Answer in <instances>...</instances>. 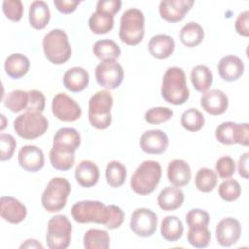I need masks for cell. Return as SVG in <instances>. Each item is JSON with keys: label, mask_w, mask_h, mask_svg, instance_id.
Segmentation results:
<instances>
[{"label": "cell", "mask_w": 249, "mask_h": 249, "mask_svg": "<svg viewBox=\"0 0 249 249\" xmlns=\"http://www.w3.org/2000/svg\"><path fill=\"white\" fill-rule=\"evenodd\" d=\"M73 219L80 224L95 223L114 230L124 222V213L121 207L111 204L105 205L98 200H81L71 208Z\"/></svg>", "instance_id": "cell-1"}, {"label": "cell", "mask_w": 249, "mask_h": 249, "mask_svg": "<svg viewBox=\"0 0 249 249\" xmlns=\"http://www.w3.org/2000/svg\"><path fill=\"white\" fill-rule=\"evenodd\" d=\"M160 91L162 98L173 105H181L188 100L190 90L185 72L181 67L172 66L166 69Z\"/></svg>", "instance_id": "cell-2"}, {"label": "cell", "mask_w": 249, "mask_h": 249, "mask_svg": "<svg viewBox=\"0 0 249 249\" xmlns=\"http://www.w3.org/2000/svg\"><path fill=\"white\" fill-rule=\"evenodd\" d=\"M161 175L162 169L158 161L144 160L131 176L130 187L137 195H150L158 187Z\"/></svg>", "instance_id": "cell-3"}, {"label": "cell", "mask_w": 249, "mask_h": 249, "mask_svg": "<svg viewBox=\"0 0 249 249\" xmlns=\"http://www.w3.org/2000/svg\"><path fill=\"white\" fill-rule=\"evenodd\" d=\"M145 35V16L142 11L130 8L124 11L120 19L119 37L128 46L138 45Z\"/></svg>", "instance_id": "cell-4"}, {"label": "cell", "mask_w": 249, "mask_h": 249, "mask_svg": "<svg viewBox=\"0 0 249 249\" xmlns=\"http://www.w3.org/2000/svg\"><path fill=\"white\" fill-rule=\"evenodd\" d=\"M113 103V96L107 89L99 90L89 98L88 117L94 128L106 129L111 125Z\"/></svg>", "instance_id": "cell-5"}, {"label": "cell", "mask_w": 249, "mask_h": 249, "mask_svg": "<svg viewBox=\"0 0 249 249\" xmlns=\"http://www.w3.org/2000/svg\"><path fill=\"white\" fill-rule=\"evenodd\" d=\"M43 51L46 58L53 64H63L71 56L72 50L66 32L55 28L43 38Z\"/></svg>", "instance_id": "cell-6"}, {"label": "cell", "mask_w": 249, "mask_h": 249, "mask_svg": "<svg viewBox=\"0 0 249 249\" xmlns=\"http://www.w3.org/2000/svg\"><path fill=\"white\" fill-rule=\"evenodd\" d=\"M71 192V185L63 177H53L47 184L41 202L43 207L51 213L62 210L67 202V197Z\"/></svg>", "instance_id": "cell-7"}, {"label": "cell", "mask_w": 249, "mask_h": 249, "mask_svg": "<svg viewBox=\"0 0 249 249\" xmlns=\"http://www.w3.org/2000/svg\"><path fill=\"white\" fill-rule=\"evenodd\" d=\"M49 123L42 113L25 112L14 120V130L23 139H35L48 129Z\"/></svg>", "instance_id": "cell-8"}, {"label": "cell", "mask_w": 249, "mask_h": 249, "mask_svg": "<svg viewBox=\"0 0 249 249\" xmlns=\"http://www.w3.org/2000/svg\"><path fill=\"white\" fill-rule=\"evenodd\" d=\"M72 225L65 215H56L48 222L46 234L47 246L50 249H65L71 241Z\"/></svg>", "instance_id": "cell-9"}, {"label": "cell", "mask_w": 249, "mask_h": 249, "mask_svg": "<svg viewBox=\"0 0 249 249\" xmlns=\"http://www.w3.org/2000/svg\"><path fill=\"white\" fill-rule=\"evenodd\" d=\"M216 139L224 145H235L247 147L249 145L248 123H234L227 121L221 123L215 130Z\"/></svg>", "instance_id": "cell-10"}, {"label": "cell", "mask_w": 249, "mask_h": 249, "mask_svg": "<svg viewBox=\"0 0 249 249\" xmlns=\"http://www.w3.org/2000/svg\"><path fill=\"white\" fill-rule=\"evenodd\" d=\"M95 79L106 89H117L123 82L124 69L116 60L100 61L95 68Z\"/></svg>", "instance_id": "cell-11"}, {"label": "cell", "mask_w": 249, "mask_h": 249, "mask_svg": "<svg viewBox=\"0 0 249 249\" xmlns=\"http://www.w3.org/2000/svg\"><path fill=\"white\" fill-rule=\"evenodd\" d=\"M158 226V217L150 208H136L130 218L129 227L134 234L140 237H150L156 231Z\"/></svg>", "instance_id": "cell-12"}, {"label": "cell", "mask_w": 249, "mask_h": 249, "mask_svg": "<svg viewBox=\"0 0 249 249\" xmlns=\"http://www.w3.org/2000/svg\"><path fill=\"white\" fill-rule=\"evenodd\" d=\"M52 113L62 122H75L82 115L80 105L65 93H57L52 100Z\"/></svg>", "instance_id": "cell-13"}, {"label": "cell", "mask_w": 249, "mask_h": 249, "mask_svg": "<svg viewBox=\"0 0 249 249\" xmlns=\"http://www.w3.org/2000/svg\"><path fill=\"white\" fill-rule=\"evenodd\" d=\"M169 144L167 134L160 129L145 131L139 139L141 150L150 155H160L166 151Z\"/></svg>", "instance_id": "cell-14"}, {"label": "cell", "mask_w": 249, "mask_h": 249, "mask_svg": "<svg viewBox=\"0 0 249 249\" xmlns=\"http://www.w3.org/2000/svg\"><path fill=\"white\" fill-rule=\"evenodd\" d=\"M241 235V225L238 220L228 217L222 219L216 227V238L223 247L235 244Z\"/></svg>", "instance_id": "cell-15"}, {"label": "cell", "mask_w": 249, "mask_h": 249, "mask_svg": "<svg viewBox=\"0 0 249 249\" xmlns=\"http://www.w3.org/2000/svg\"><path fill=\"white\" fill-rule=\"evenodd\" d=\"M194 5L193 0H166L159 5L160 17L171 23L181 21Z\"/></svg>", "instance_id": "cell-16"}, {"label": "cell", "mask_w": 249, "mask_h": 249, "mask_svg": "<svg viewBox=\"0 0 249 249\" xmlns=\"http://www.w3.org/2000/svg\"><path fill=\"white\" fill-rule=\"evenodd\" d=\"M75 152L76 150L70 146L53 142L49 153L52 166L61 171L69 170L75 163Z\"/></svg>", "instance_id": "cell-17"}, {"label": "cell", "mask_w": 249, "mask_h": 249, "mask_svg": "<svg viewBox=\"0 0 249 249\" xmlns=\"http://www.w3.org/2000/svg\"><path fill=\"white\" fill-rule=\"evenodd\" d=\"M0 215L11 224H19L26 218L27 209L16 197L4 196L0 199Z\"/></svg>", "instance_id": "cell-18"}, {"label": "cell", "mask_w": 249, "mask_h": 249, "mask_svg": "<svg viewBox=\"0 0 249 249\" xmlns=\"http://www.w3.org/2000/svg\"><path fill=\"white\" fill-rule=\"evenodd\" d=\"M19 165L28 172H37L45 164L43 151L34 145H25L20 148L18 155Z\"/></svg>", "instance_id": "cell-19"}, {"label": "cell", "mask_w": 249, "mask_h": 249, "mask_svg": "<svg viewBox=\"0 0 249 249\" xmlns=\"http://www.w3.org/2000/svg\"><path fill=\"white\" fill-rule=\"evenodd\" d=\"M200 106L206 113L212 116H218L227 111L229 99L227 94L221 89H211L202 94L200 98Z\"/></svg>", "instance_id": "cell-20"}, {"label": "cell", "mask_w": 249, "mask_h": 249, "mask_svg": "<svg viewBox=\"0 0 249 249\" xmlns=\"http://www.w3.org/2000/svg\"><path fill=\"white\" fill-rule=\"evenodd\" d=\"M218 73L224 81H236L244 73V63L236 55H226L218 62Z\"/></svg>", "instance_id": "cell-21"}, {"label": "cell", "mask_w": 249, "mask_h": 249, "mask_svg": "<svg viewBox=\"0 0 249 249\" xmlns=\"http://www.w3.org/2000/svg\"><path fill=\"white\" fill-rule=\"evenodd\" d=\"M191 168L187 161L181 159H175L168 163L167 179L174 187H184L191 180Z\"/></svg>", "instance_id": "cell-22"}, {"label": "cell", "mask_w": 249, "mask_h": 249, "mask_svg": "<svg viewBox=\"0 0 249 249\" xmlns=\"http://www.w3.org/2000/svg\"><path fill=\"white\" fill-rule=\"evenodd\" d=\"M175 48L174 40L167 34L154 35L148 44L150 54L157 59H165L169 57Z\"/></svg>", "instance_id": "cell-23"}, {"label": "cell", "mask_w": 249, "mask_h": 249, "mask_svg": "<svg viewBox=\"0 0 249 249\" xmlns=\"http://www.w3.org/2000/svg\"><path fill=\"white\" fill-rule=\"evenodd\" d=\"M75 179L83 188H91L98 182V166L89 160L80 161L75 169Z\"/></svg>", "instance_id": "cell-24"}, {"label": "cell", "mask_w": 249, "mask_h": 249, "mask_svg": "<svg viewBox=\"0 0 249 249\" xmlns=\"http://www.w3.org/2000/svg\"><path fill=\"white\" fill-rule=\"evenodd\" d=\"M89 82V75L86 69L80 66L69 68L63 75V86L71 92L84 90Z\"/></svg>", "instance_id": "cell-25"}, {"label": "cell", "mask_w": 249, "mask_h": 249, "mask_svg": "<svg viewBox=\"0 0 249 249\" xmlns=\"http://www.w3.org/2000/svg\"><path fill=\"white\" fill-rule=\"evenodd\" d=\"M185 199L183 191L178 187H166L162 189L157 198L158 205L164 211H172L179 208Z\"/></svg>", "instance_id": "cell-26"}, {"label": "cell", "mask_w": 249, "mask_h": 249, "mask_svg": "<svg viewBox=\"0 0 249 249\" xmlns=\"http://www.w3.org/2000/svg\"><path fill=\"white\" fill-rule=\"evenodd\" d=\"M6 74L12 79H20L25 76L30 67L29 59L21 53L10 54L4 63Z\"/></svg>", "instance_id": "cell-27"}, {"label": "cell", "mask_w": 249, "mask_h": 249, "mask_svg": "<svg viewBox=\"0 0 249 249\" xmlns=\"http://www.w3.org/2000/svg\"><path fill=\"white\" fill-rule=\"evenodd\" d=\"M51 18V13L49 6L46 2L38 0L33 1L29 6L28 19L30 25L34 29H43L45 28Z\"/></svg>", "instance_id": "cell-28"}, {"label": "cell", "mask_w": 249, "mask_h": 249, "mask_svg": "<svg viewBox=\"0 0 249 249\" xmlns=\"http://www.w3.org/2000/svg\"><path fill=\"white\" fill-rule=\"evenodd\" d=\"M114 15L96 9L89 19V26L95 34H106L114 27Z\"/></svg>", "instance_id": "cell-29"}, {"label": "cell", "mask_w": 249, "mask_h": 249, "mask_svg": "<svg viewBox=\"0 0 249 249\" xmlns=\"http://www.w3.org/2000/svg\"><path fill=\"white\" fill-rule=\"evenodd\" d=\"M179 37L184 46L188 48L196 47L203 41L204 30L199 23L190 21L181 28Z\"/></svg>", "instance_id": "cell-30"}, {"label": "cell", "mask_w": 249, "mask_h": 249, "mask_svg": "<svg viewBox=\"0 0 249 249\" xmlns=\"http://www.w3.org/2000/svg\"><path fill=\"white\" fill-rule=\"evenodd\" d=\"M191 82L196 90L204 93L210 89L213 82L211 70L203 64L193 67L191 71Z\"/></svg>", "instance_id": "cell-31"}, {"label": "cell", "mask_w": 249, "mask_h": 249, "mask_svg": "<svg viewBox=\"0 0 249 249\" xmlns=\"http://www.w3.org/2000/svg\"><path fill=\"white\" fill-rule=\"evenodd\" d=\"M184 232L182 221L176 216H166L163 218L160 225L161 236L170 242L179 240Z\"/></svg>", "instance_id": "cell-32"}, {"label": "cell", "mask_w": 249, "mask_h": 249, "mask_svg": "<svg viewBox=\"0 0 249 249\" xmlns=\"http://www.w3.org/2000/svg\"><path fill=\"white\" fill-rule=\"evenodd\" d=\"M86 249H108L110 247V236L105 230L89 229L83 237Z\"/></svg>", "instance_id": "cell-33"}, {"label": "cell", "mask_w": 249, "mask_h": 249, "mask_svg": "<svg viewBox=\"0 0 249 249\" xmlns=\"http://www.w3.org/2000/svg\"><path fill=\"white\" fill-rule=\"evenodd\" d=\"M94 55L100 60H116L121 55V49L119 45L109 39L98 40L94 43L92 48Z\"/></svg>", "instance_id": "cell-34"}, {"label": "cell", "mask_w": 249, "mask_h": 249, "mask_svg": "<svg viewBox=\"0 0 249 249\" xmlns=\"http://www.w3.org/2000/svg\"><path fill=\"white\" fill-rule=\"evenodd\" d=\"M126 167L118 160L110 161L105 169V178L108 185L112 188L121 187L126 179Z\"/></svg>", "instance_id": "cell-35"}, {"label": "cell", "mask_w": 249, "mask_h": 249, "mask_svg": "<svg viewBox=\"0 0 249 249\" xmlns=\"http://www.w3.org/2000/svg\"><path fill=\"white\" fill-rule=\"evenodd\" d=\"M218 182L217 173L208 168H199L195 177V184L198 191L202 193H209L215 189Z\"/></svg>", "instance_id": "cell-36"}, {"label": "cell", "mask_w": 249, "mask_h": 249, "mask_svg": "<svg viewBox=\"0 0 249 249\" xmlns=\"http://www.w3.org/2000/svg\"><path fill=\"white\" fill-rule=\"evenodd\" d=\"M4 105L13 113L26 110L28 105V91L15 89L10 91L4 98Z\"/></svg>", "instance_id": "cell-37"}, {"label": "cell", "mask_w": 249, "mask_h": 249, "mask_svg": "<svg viewBox=\"0 0 249 249\" xmlns=\"http://www.w3.org/2000/svg\"><path fill=\"white\" fill-rule=\"evenodd\" d=\"M180 122L186 130L196 132L203 127L205 120L203 114L200 111L195 108H190L183 112Z\"/></svg>", "instance_id": "cell-38"}, {"label": "cell", "mask_w": 249, "mask_h": 249, "mask_svg": "<svg viewBox=\"0 0 249 249\" xmlns=\"http://www.w3.org/2000/svg\"><path fill=\"white\" fill-rule=\"evenodd\" d=\"M187 239L196 248H205L210 242L211 233L207 226H195L189 228Z\"/></svg>", "instance_id": "cell-39"}, {"label": "cell", "mask_w": 249, "mask_h": 249, "mask_svg": "<svg viewBox=\"0 0 249 249\" xmlns=\"http://www.w3.org/2000/svg\"><path fill=\"white\" fill-rule=\"evenodd\" d=\"M218 193L220 197L228 202H231L236 200L241 195V187L240 184L231 178H228L224 180L218 189Z\"/></svg>", "instance_id": "cell-40"}, {"label": "cell", "mask_w": 249, "mask_h": 249, "mask_svg": "<svg viewBox=\"0 0 249 249\" xmlns=\"http://www.w3.org/2000/svg\"><path fill=\"white\" fill-rule=\"evenodd\" d=\"M53 142L61 143L77 150L81 144V135L75 128L62 127L54 134Z\"/></svg>", "instance_id": "cell-41"}, {"label": "cell", "mask_w": 249, "mask_h": 249, "mask_svg": "<svg viewBox=\"0 0 249 249\" xmlns=\"http://www.w3.org/2000/svg\"><path fill=\"white\" fill-rule=\"evenodd\" d=\"M173 116V111L168 107H153L146 111L145 113V121L152 124H159L161 123H165L170 120Z\"/></svg>", "instance_id": "cell-42"}, {"label": "cell", "mask_w": 249, "mask_h": 249, "mask_svg": "<svg viewBox=\"0 0 249 249\" xmlns=\"http://www.w3.org/2000/svg\"><path fill=\"white\" fill-rule=\"evenodd\" d=\"M2 10L6 18L12 21H19L23 15V4L20 0H5Z\"/></svg>", "instance_id": "cell-43"}, {"label": "cell", "mask_w": 249, "mask_h": 249, "mask_svg": "<svg viewBox=\"0 0 249 249\" xmlns=\"http://www.w3.org/2000/svg\"><path fill=\"white\" fill-rule=\"evenodd\" d=\"M215 169V172L222 179L231 178L235 172V161L230 156H223L216 161Z\"/></svg>", "instance_id": "cell-44"}, {"label": "cell", "mask_w": 249, "mask_h": 249, "mask_svg": "<svg viewBox=\"0 0 249 249\" xmlns=\"http://www.w3.org/2000/svg\"><path fill=\"white\" fill-rule=\"evenodd\" d=\"M186 223L189 228L195 226H208L210 217L207 211L200 208H193L186 214Z\"/></svg>", "instance_id": "cell-45"}, {"label": "cell", "mask_w": 249, "mask_h": 249, "mask_svg": "<svg viewBox=\"0 0 249 249\" xmlns=\"http://www.w3.org/2000/svg\"><path fill=\"white\" fill-rule=\"evenodd\" d=\"M17 146V142L13 135L7 133L0 134V160L1 161H5L10 160L15 152Z\"/></svg>", "instance_id": "cell-46"}, {"label": "cell", "mask_w": 249, "mask_h": 249, "mask_svg": "<svg viewBox=\"0 0 249 249\" xmlns=\"http://www.w3.org/2000/svg\"><path fill=\"white\" fill-rule=\"evenodd\" d=\"M46 98L42 91L37 89H31L28 91V105L26 112L42 113L45 110Z\"/></svg>", "instance_id": "cell-47"}, {"label": "cell", "mask_w": 249, "mask_h": 249, "mask_svg": "<svg viewBox=\"0 0 249 249\" xmlns=\"http://www.w3.org/2000/svg\"><path fill=\"white\" fill-rule=\"evenodd\" d=\"M234 27L239 35L243 37L249 36V11H243L237 16Z\"/></svg>", "instance_id": "cell-48"}, {"label": "cell", "mask_w": 249, "mask_h": 249, "mask_svg": "<svg viewBox=\"0 0 249 249\" xmlns=\"http://www.w3.org/2000/svg\"><path fill=\"white\" fill-rule=\"evenodd\" d=\"M122 2L120 0H99L96 4V9L103 10L114 16L121 10Z\"/></svg>", "instance_id": "cell-49"}, {"label": "cell", "mask_w": 249, "mask_h": 249, "mask_svg": "<svg viewBox=\"0 0 249 249\" xmlns=\"http://www.w3.org/2000/svg\"><path fill=\"white\" fill-rule=\"evenodd\" d=\"M53 4L57 11L62 14L73 13L80 4V1L77 0H54Z\"/></svg>", "instance_id": "cell-50"}, {"label": "cell", "mask_w": 249, "mask_h": 249, "mask_svg": "<svg viewBox=\"0 0 249 249\" xmlns=\"http://www.w3.org/2000/svg\"><path fill=\"white\" fill-rule=\"evenodd\" d=\"M248 159H249V152L243 153L238 160V165H237L239 175L246 180L248 179Z\"/></svg>", "instance_id": "cell-51"}, {"label": "cell", "mask_w": 249, "mask_h": 249, "mask_svg": "<svg viewBox=\"0 0 249 249\" xmlns=\"http://www.w3.org/2000/svg\"><path fill=\"white\" fill-rule=\"evenodd\" d=\"M44 246L36 239H27L21 245L20 248H43Z\"/></svg>", "instance_id": "cell-52"}, {"label": "cell", "mask_w": 249, "mask_h": 249, "mask_svg": "<svg viewBox=\"0 0 249 249\" xmlns=\"http://www.w3.org/2000/svg\"><path fill=\"white\" fill-rule=\"evenodd\" d=\"M0 117H1V120H2V124H1L0 129H1V130H3V129L6 127V118H5V116H4L3 114H1V115H0Z\"/></svg>", "instance_id": "cell-53"}]
</instances>
